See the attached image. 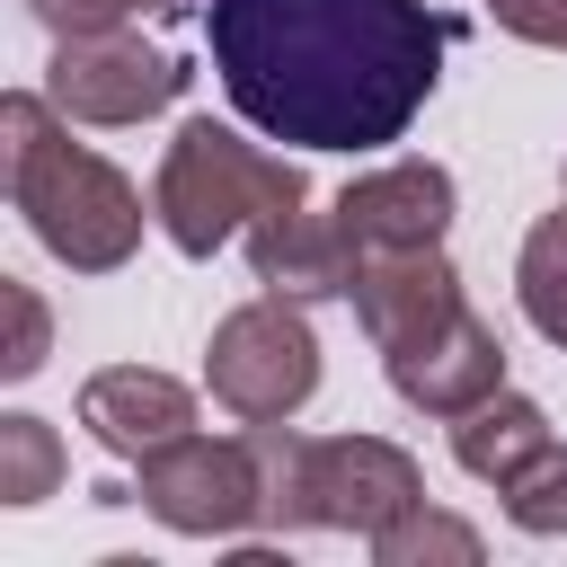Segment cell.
<instances>
[{"label": "cell", "instance_id": "cell-1", "mask_svg": "<svg viewBox=\"0 0 567 567\" xmlns=\"http://www.w3.org/2000/svg\"><path fill=\"white\" fill-rule=\"evenodd\" d=\"M204 44L266 142L381 151L425 115L452 27L425 0H213Z\"/></svg>", "mask_w": 567, "mask_h": 567}, {"label": "cell", "instance_id": "cell-2", "mask_svg": "<svg viewBox=\"0 0 567 567\" xmlns=\"http://www.w3.org/2000/svg\"><path fill=\"white\" fill-rule=\"evenodd\" d=\"M0 177H9V204L27 213L35 248L62 257L71 275H115L142 248V221H159V213H142V186L115 159L71 142V115L44 89L0 97Z\"/></svg>", "mask_w": 567, "mask_h": 567}, {"label": "cell", "instance_id": "cell-3", "mask_svg": "<svg viewBox=\"0 0 567 567\" xmlns=\"http://www.w3.org/2000/svg\"><path fill=\"white\" fill-rule=\"evenodd\" d=\"M257 434V470H266V532H390L408 505H425V470L390 443V434H292L284 425H248Z\"/></svg>", "mask_w": 567, "mask_h": 567}, {"label": "cell", "instance_id": "cell-4", "mask_svg": "<svg viewBox=\"0 0 567 567\" xmlns=\"http://www.w3.org/2000/svg\"><path fill=\"white\" fill-rule=\"evenodd\" d=\"M292 204H310L301 159L257 151V142H239L213 115H186L177 142L159 151V177H151V213H159V230H168L177 257H213V248L248 239L257 221H275Z\"/></svg>", "mask_w": 567, "mask_h": 567}, {"label": "cell", "instance_id": "cell-5", "mask_svg": "<svg viewBox=\"0 0 567 567\" xmlns=\"http://www.w3.org/2000/svg\"><path fill=\"white\" fill-rule=\"evenodd\" d=\"M204 390L239 416V425H284L310 408L319 390V328L301 319L292 292H257L239 310L213 319V346H204Z\"/></svg>", "mask_w": 567, "mask_h": 567}, {"label": "cell", "instance_id": "cell-6", "mask_svg": "<svg viewBox=\"0 0 567 567\" xmlns=\"http://www.w3.org/2000/svg\"><path fill=\"white\" fill-rule=\"evenodd\" d=\"M133 496L151 523L186 532V540H239L248 523H266V470H257V434H168L133 461Z\"/></svg>", "mask_w": 567, "mask_h": 567}, {"label": "cell", "instance_id": "cell-7", "mask_svg": "<svg viewBox=\"0 0 567 567\" xmlns=\"http://www.w3.org/2000/svg\"><path fill=\"white\" fill-rule=\"evenodd\" d=\"M186 89V62L124 35V27H89V35H53V62H44V97L71 115V124H142L159 106H177Z\"/></svg>", "mask_w": 567, "mask_h": 567}, {"label": "cell", "instance_id": "cell-8", "mask_svg": "<svg viewBox=\"0 0 567 567\" xmlns=\"http://www.w3.org/2000/svg\"><path fill=\"white\" fill-rule=\"evenodd\" d=\"M328 213H337V230H346L354 257L443 248V230H452V213H461V186H452L443 159H381V168H363Z\"/></svg>", "mask_w": 567, "mask_h": 567}, {"label": "cell", "instance_id": "cell-9", "mask_svg": "<svg viewBox=\"0 0 567 567\" xmlns=\"http://www.w3.org/2000/svg\"><path fill=\"white\" fill-rule=\"evenodd\" d=\"M381 372H390V390L416 408V416H470L478 399H496L505 390V337L461 301L452 319H434L425 337H408V346H390L381 354Z\"/></svg>", "mask_w": 567, "mask_h": 567}, {"label": "cell", "instance_id": "cell-10", "mask_svg": "<svg viewBox=\"0 0 567 567\" xmlns=\"http://www.w3.org/2000/svg\"><path fill=\"white\" fill-rule=\"evenodd\" d=\"M354 319H363V337L390 354V346H408V337H425L434 319H452L461 310V275H452V257L443 248H390V257H354Z\"/></svg>", "mask_w": 567, "mask_h": 567}, {"label": "cell", "instance_id": "cell-11", "mask_svg": "<svg viewBox=\"0 0 567 567\" xmlns=\"http://www.w3.org/2000/svg\"><path fill=\"white\" fill-rule=\"evenodd\" d=\"M80 425L115 461H142L151 443H168V434L195 425V390L177 372H151V363H106V372L80 381Z\"/></svg>", "mask_w": 567, "mask_h": 567}, {"label": "cell", "instance_id": "cell-12", "mask_svg": "<svg viewBox=\"0 0 567 567\" xmlns=\"http://www.w3.org/2000/svg\"><path fill=\"white\" fill-rule=\"evenodd\" d=\"M248 266H257L266 292H292V301H328V292L354 284V248H346L337 213H310V204L257 221L248 230Z\"/></svg>", "mask_w": 567, "mask_h": 567}, {"label": "cell", "instance_id": "cell-13", "mask_svg": "<svg viewBox=\"0 0 567 567\" xmlns=\"http://www.w3.org/2000/svg\"><path fill=\"white\" fill-rule=\"evenodd\" d=\"M558 434H549V408L540 399H523V390H496V399H478L470 416H452V461L470 470V478H487V487H505L523 461H540Z\"/></svg>", "mask_w": 567, "mask_h": 567}, {"label": "cell", "instance_id": "cell-14", "mask_svg": "<svg viewBox=\"0 0 567 567\" xmlns=\"http://www.w3.org/2000/svg\"><path fill=\"white\" fill-rule=\"evenodd\" d=\"M514 301H523V319L567 354V204L558 213H540L532 230H523V257H514Z\"/></svg>", "mask_w": 567, "mask_h": 567}, {"label": "cell", "instance_id": "cell-15", "mask_svg": "<svg viewBox=\"0 0 567 567\" xmlns=\"http://www.w3.org/2000/svg\"><path fill=\"white\" fill-rule=\"evenodd\" d=\"M62 470H71L62 434H53L44 416L9 408V416H0V505H44V496L62 487Z\"/></svg>", "mask_w": 567, "mask_h": 567}, {"label": "cell", "instance_id": "cell-16", "mask_svg": "<svg viewBox=\"0 0 567 567\" xmlns=\"http://www.w3.org/2000/svg\"><path fill=\"white\" fill-rule=\"evenodd\" d=\"M372 549V567H434V558H452V567H478V532L461 523V514H443V505H408L390 532H372L363 540Z\"/></svg>", "mask_w": 567, "mask_h": 567}, {"label": "cell", "instance_id": "cell-17", "mask_svg": "<svg viewBox=\"0 0 567 567\" xmlns=\"http://www.w3.org/2000/svg\"><path fill=\"white\" fill-rule=\"evenodd\" d=\"M496 496H505V523H514V532L558 540V532H567V443H549L540 461H523Z\"/></svg>", "mask_w": 567, "mask_h": 567}, {"label": "cell", "instance_id": "cell-18", "mask_svg": "<svg viewBox=\"0 0 567 567\" xmlns=\"http://www.w3.org/2000/svg\"><path fill=\"white\" fill-rule=\"evenodd\" d=\"M0 301H9V354H0V372L9 381H35L44 372V346H53V319H44L35 284H0Z\"/></svg>", "mask_w": 567, "mask_h": 567}, {"label": "cell", "instance_id": "cell-19", "mask_svg": "<svg viewBox=\"0 0 567 567\" xmlns=\"http://www.w3.org/2000/svg\"><path fill=\"white\" fill-rule=\"evenodd\" d=\"M487 18H496L505 35H523V44L567 53V0H487Z\"/></svg>", "mask_w": 567, "mask_h": 567}, {"label": "cell", "instance_id": "cell-20", "mask_svg": "<svg viewBox=\"0 0 567 567\" xmlns=\"http://www.w3.org/2000/svg\"><path fill=\"white\" fill-rule=\"evenodd\" d=\"M53 35H89V27H124L133 18V0H27Z\"/></svg>", "mask_w": 567, "mask_h": 567}, {"label": "cell", "instance_id": "cell-21", "mask_svg": "<svg viewBox=\"0 0 567 567\" xmlns=\"http://www.w3.org/2000/svg\"><path fill=\"white\" fill-rule=\"evenodd\" d=\"M133 9H151V18H186L195 0H133Z\"/></svg>", "mask_w": 567, "mask_h": 567}, {"label": "cell", "instance_id": "cell-22", "mask_svg": "<svg viewBox=\"0 0 567 567\" xmlns=\"http://www.w3.org/2000/svg\"><path fill=\"white\" fill-rule=\"evenodd\" d=\"M558 204H567V168H558Z\"/></svg>", "mask_w": 567, "mask_h": 567}]
</instances>
